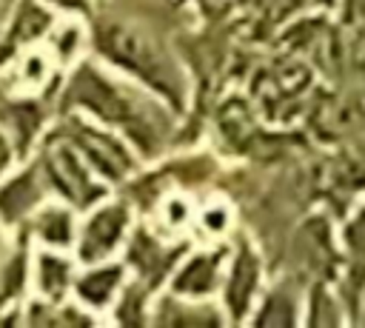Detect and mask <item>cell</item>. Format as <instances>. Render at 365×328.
<instances>
[{
	"label": "cell",
	"mask_w": 365,
	"mask_h": 328,
	"mask_svg": "<svg viewBox=\"0 0 365 328\" xmlns=\"http://www.w3.org/2000/svg\"><path fill=\"white\" fill-rule=\"evenodd\" d=\"M54 106L57 114H83L114 128L134 145L143 163H157L171 154L182 123V114L165 100L94 54L83 57L63 74Z\"/></svg>",
	"instance_id": "1"
},
{
	"label": "cell",
	"mask_w": 365,
	"mask_h": 328,
	"mask_svg": "<svg viewBox=\"0 0 365 328\" xmlns=\"http://www.w3.org/2000/svg\"><path fill=\"white\" fill-rule=\"evenodd\" d=\"M91 54L114 71L154 91L177 114L191 108V77L174 51L143 23L125 17H91Z\"/></svg>",
	"instance_id": "2"
},
{
	"label": "cell",
	"mask_w": 365,
	"mask_h": 328,
	"mask_svg": "<svg viewBox=\"0 0 365 328\" xmlns=\"http://www.w3.org/2000/svg\"><path fill=\"white\" fill-rule=\"evenodd\" d=\"M34 163L48 185V194L74 205L77 211L91 208L94 203H100L103 197H108L114 188L86 163V157L54 128H48V134L40 140V145L34 148Z\"/></svg>",
	"instance_id": "3"
},
{
	"label": "cell",
	"mask_w": 365,
	"mask_h": 328,
	"mask_svg": "<svg viewBox=\"0 0 365 328\" xmlns=\"http://www.w3.org/2000/svg\"><path fill=\"white\" fill-rule=\"evenodd\" d=\"M51 128L57 134H63L114 191L123 188L145 165L143 157L134 151V145L123 134H117L114 128H108V125H103L91 117L57 114Z\"/></svg>",
	"instance_id": "4"
},
{
	"label": "cell",
	"mask_w": 365,
	"mask_h": 328,
	"mask_svg": "<svg viewBox=\"0 0 365 328\" xmlns=\"http://www.w3.org/2000/svg\"><path fill=\"white\" fill-rule=\"evenodd\" d=\"M137 222L140 211L123 191H111L91 208L80 211V231L74 242L77 262L120 260Z\"/></svg>",
	"instance_id": "5"
},
{
	"label": "cell",
	"mask_w": 365,
	"mask_h": 328,
	"mask_svg": "<svg viewBox=\"0 0 365 328\" xmlns=\"http://www.w3.org/2000/svg\"><path fill=\"white\" fill-rule=\"evenodd\" d=\"M265 282H268V268H265L262 248L251 234L234 231L228 240V260H225L222 285L217 297L228 325H248Z\"/></svg>",
	"instance_id": "6"
},
{
	"label": "cell",
	"mask_w": 365,
	"mask_h": 328,
	"mask_svg": "<svg viewBox=\"0 0 365 328\" xmlns=\"http://www.w3.org/2000/svg\"><path fill=\"white\" fill-rule=\"evenodd\" d=\"M188 242H191L188 237H168L154 225H148L145 220H140L120 260L125 262L128 277L151 285L154 291H163Z\"/></svg>",
	"instance_id": "7"
},
{
	"label": "cell",
	"mask_w": 365,
	"mask_h": 328,
	"mask_svg": "<svg viewBox=\"0 0 365 328\" xmlns=\"http://www.w3.org/2000/svg\"><path fill=\"white\" fill-rule=\"evenodd\" d=\"M231 240V237H228ZM228 240H191L182 257L177 260L165 291L191 297V299H217L222 285V271L228 260Z\"/></svg>",
	"instance_id": "8"
},
{
	"label": "cell",
	"mask_w": 365,
	"mask_h": 328,
	"mask_svg": "<svg viewBox=\"0 0 365 328\" xmlns=\"http://www.w3.org/2000/svg\"><path fill=\"white\" fill-rule=\"evenodd\" d=\"M54 117H57L54 97L0 88V125L14 137V143L26 157L34 154L40 140L48 134Z\"/></svg>",
	"instance_id": "9"
},
{
	"label": "cell",
	"mask_w": 365,
	"mask_h": 328,
	"mask_svg": "<svg viewBox=\"0 0 365 328\" xmlns=\"http://www.w3.org/2000/svg\"><path fill=\"white\" fill-rule=\"evenodd\" d=\"M48 185L34 163L26 157L14 171L0 180V225L9 234H23L34 211L48 200Z\"/></svg>",
	"instance_id": "10"
},
{
	"label": "cell",
	"mask_w": 365,
	"mask_h": 328,
	"mask_svg": "<svg viewBox=\"0 0 365 328\" xmlns=\"http://www.w3.org/2000/svg\"><path fill=\"white\" fill-rule=\"evenodd\" d=\"M31 254L26 234H11L0 248V325H23V302L31 297Z\"/></svg>",
	"instance_id": "11"
},
{
	"label": "cell",
	"mask_w": 365,
	"mask_h": 328,
	"mask_svg": "<svg viewBox=\"0 0 365 328\" xmlns=\"http://www.w3.org/2000/svg\"><path fill=\"white\" fill-rule=\"evenodd\" d=\"M57 14L40 0H17L0 29V71L23 51L40 46Z\"/></svg>",
	"instance_id": "12"
},
{
	"label": "cell",
	"mask_w": 365,
	"mask_h": 328,
	"mask_svg": "<svg viewBox=\"0 0 365 328\" xmlns=\"http://www.w3.org/2000/svg\"><path fill=\"white\" fill-rule=\"evenodd\" d=\"M128 280V268L123 260H103V262H80L74 277L71 297L94 311L103 322L108 319V311L114 308L123 285Z\"/></svg>",
	"instance_id": "13"
},
{
	"label": "cell",
	"mask_w": 365,
	"mask_h": 328,
	"mask_svg": "<svg viewBox=\"0 0 365 328\" xmlns=\"http://www.w3.org/2000/svg\"><path fill=\"white\" fill-rule=\"evenodd\" d=\"M305 291L297 280L291 277H277V280H268L254 311H251V319L248 325H271V328H294V325H302L305 319Z\"/></svg>",
	"instance_id": "14"
},
{
	"label": "cell",
	"mask_w": 365,
	"mask_h": 328,
	"mask_svg": "<svg viewBox=\"0 0 365 328\" xmlns=\"http://www.w3.org/2000/svg\"><path fill=\"white\" fill-rule=\"evenodd\" d=\"M157 328H220L228 325L220 299H191L171 291H160L151 308V322Z\"/></svg>",
	"instance_id": "15"
},
{
	"label": "cell",
	"mask_w": 365,
	"mask_h": 328,
	"mask_svg": "<svg viewBox=\"0 0 365 328\" xmlns=\"http://www.w3.org/2000/svg\"><path fill=\"white\" fill-rule=\"evenodd\" d=\"M80 231V211L57 197H48L34 217L26 225V237L37 248H60V251H74Z\"/></svg>",
	"instance_id": "16"
},
{
	"label": "cell",
	"mask_w": 365,
	"mask_h": 328,
	"mask_svg": "<svg viewBox=\"0 0 365 328\" xmlns=\"http://www.w3.org/2000/svg\"><path fill=\"white\" fill-rule=\"evenodd\" d=\"M77 257L74 251L60 248H37L31 254V294L48 302H63L74 291L77 277Z\"/></svg>",
	"instance_id": "17"
},
{
	"label": "cell",
	"mask_w": 365,
	"mask_h": 328,
	"mask_svg": "<svg viewBox=\"0 0 365 328\" xmlns=\"http://www.w3.org/2000/svg\"><path fill=\"white\" fill-rule=\"evenodd\" d=\"M43 46L48 48L54 63L63 71H68L74 63H80L83 57L91 54V20L57 14V20L51 23Z\"/></svg>",
	"instance_id": "18"
},
{
	"label": "cell",
	"mask_w": 365,
	"mask_h": 328,
	"mask_svg": "<svg viewBox=\"0 0 365 328\" xmlns=\"http://www.w3.org/2000/svg\"><path fill=\"white\" fill-rule=\"evenodd\" d=\"M160 291H154L151 285L128 277L114 308L108 311V325H148L151 322V308Z\"/></svg>",
	"instance_id": "19"
},
{
	"label": "cell",
	"mask_w": 365,
	"mask_h": 328,
	"mask_svg": "<svg viewBox=\"0 0 365 328\" xmlns=\"http://www.w3.org/2000/svg\"><path fill=\"white\" fill-rule=\"evenodd\" d=\"M234 234V208L211 194L208 200H197V211H194V240H228Z\"/></svg>",
	"instance_id": "20"
},
{
	"label": "cell",
	"mask_w": 365,
	"mask_h": 328,
	"mask_svg": "<svg viewBox=\"0 0 365 328\" xmlns=\"http://www.w3.org/2000/svg\"><path fill=\"white\" fill-rule=\"evenodd\" d=\"M46 9H51L54 14H63V17H83V20H91L100 9V0H40Z\"/></svg>",
	"instance_id": "21"
},
{
	"label": "cell",
	"mask_w": 365,
	"mask_h": 328,
	"mask_svg": "<svg viewBox=\"0 0 365 328\" xmlns=\"http://www.w3.org/2000/svg\"><path fill=\"white\" fill-rule=\"evenodd\" d=\"M23 160H26V154L20 151V145L14 143V137L0 125V180H3L9 171H14Z\"/></svg>",
	"instance_id": "22"
},
{
	"label": "cell",
	"mask_w": 365,
	"mask_h": 328,
	"mask_svg": "<svg viewBox=\"0 0 365 328\" xmlns=\"http://www.w3.org/2000/svg\"><path fill=\"white\" fill-rule=\"evenodd\" d=\"M14 3L17 0H0V29H3V23H6V17H9V11H11Z\"/></svg>",
	"instance_id": "23"
},
{
	"label": "cell",
	"mask_w": 365,
	"mask_h": 328,
	"mask_svg": "<svg viewBox=\"0 0 365 328\" xmlns=\"http://www.w3.org/2000/svg\"><path fill=\"white\" fill-rule=\"evenodd\" d=\"M9 237H11V234H9V231H6V228H3V225H0V248H3V245H6V240H9Z\"/></svg>",
	"instance_id": "24"
}]
</instances>
